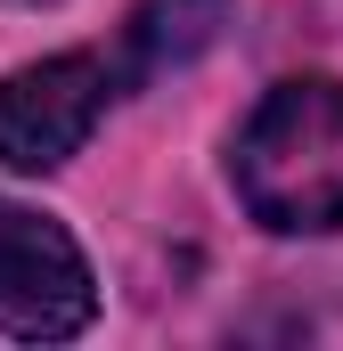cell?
<instances>
[{
  "instance_id": "1",
  "label": "cell",
  "mask_w": 343,
  "mask_h": 351,
  "mask_svg": "<svg viewBox=\"0 0 343 351\" xmlns=\"http://www.w3.org/2000/svg\"><path fill=\"white\" fill-rule=\"evenodd\" d=\"M229 180H237L246 213L278 237L343 229V82H327V74L278 82L246 114V131L229 147Z\"/></svg>"
},
{
  "instance_id": "2",
  "label": "cell",
  "mask_w": 343,
  "mask_h": 351,
  "mask_svg": "<svg viewBox=\"0 0 343 351\" xmlns=\"http://www.w3.org/2000/svg\"><path fill=\"white\" fill-rule=\"evenodd\" d=\"M131 90L115 49H58L41 66H16L0 82V164L8 172H58L82 156V139L106 123V106Z\"/></svg>"
},
{
  "instance_id": "3",
  "label": "cell",
  "mask_w": 343,
  "mask_h": 351,
  "mask_svg": "<svg viewBox=\"0 0 343 351\" xmlns=\"http://www.w3.org/2000/svg\"><path fill=\"white\" fill-rule=\"evenodd\" d=\"M90 311H98V286H90L82 245L41 213L0 204V335L66 343L90 327Z\"/></svg>"
},
{
  "instance_id": "4",
  "label": "cell",
  "mask_w": 343,
  "mask_h": 351,
  "mask_svg": "<svg viewBox=\"0 0 343 351\" xmlns=\"http://www.w3.org/2000/svg\"><path fill=\"white\" fill-rule=\"evenodd\" d=\"M221 25H229V0H139L131 25H123V41H115V58H123L131 82H147L164 66H188Z\"/></svg>"
}]
</instances>
